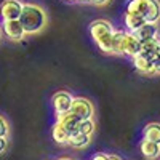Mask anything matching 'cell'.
I'll return each mask as SVG.
<instances>
[{
  "label": "cell",
  "mask_w": 160,
  "mask_h": 160,
  "mask_svg": "<svg viewBox=\"0 0 160 160\" xmlns=\"http://www.w3.org/2000/svg\"><path fill=\"white\" fill-rule=\"evenodd\" d=\"M18 19L22 26L26 35L40 32L47 24V15L43 8H40L38 5H34V3H22V10Z\"/></svg>",
  "instance_id": "6da1fadb"
},
{
  "label": "cell",
  "mask_w": 160,
  "mask_h": 160,
  "mask_svg": "<svg viewBox=\"0 0 160 160\" xmlns=\"http://www.w3.org/2000/svg\"><path fill=\"white\" fill-rule=\"evenodd\" d=\"M112 32H114L112 24L106 19H96L90 24V35L96 42L98 48L104 53H111Z\"/></svg>",
  "instance_id": "7a4b0ae2"
},
{
  "label": "cell",
  "mask_w": 160,
  "mask_h": 160,
  "mask_svg": "<svg viewBox=\"0 0 160 160\" xmlns=\"http://www.w3.org/2000/svg\"><path fill=\"white\" fill-rule=\"evenodd\" d=\"M69 112L75 115L78 120L93 118V104L85 98H72V104Z\"/></svg>",
  "instance_id": "3957f363"
},
{
  "label": "cell",
  "mask_w": 160,
  "mask_h": 160,
  "mask_svg": "<svg viewBox=\"0 0 160 160\" xmlns=\"http://www.w3.org/2000/svg\"><path fill=\"white\" fill-rule=\"evenodd\" d=\"M22 10V3L19 0H3L0 3V16L2 21H10V19H18Z\"/></svg>",
  "instance_id": "277c9868"
},
{
  "label": "cell",
  "mask_w": 160,
  "mask_h": 160,
  "mask_svg": "<svg viewBox=\"0 0 160 160\" xmlns=\"http://www.w3.org/2000/svg\"><path fill=\"white\" fill-rule=\"evenodd\" d=\"M2 34H5L10 40L19 42L26 37V32L22 29V26L19 22V19H10V21H2Z\"/></svg>",
  "instance_id": "5b68a950"
},
{
  "label": "cell",
  "mask_w": 160,
  "mask_h": 160,
  "mask_svg": "<svg viewBox=\"0 0 160 160\" xmlns=\"http://www.w3.org/2000/svg\"><path fill=\"white\" fill-rule=\"evenodd\" d=\"M72 95L68 91H58L53 95V109H55L56 115H61V114H66V112H69L71 109V104H72Z\"/></svg>",
  "instance_id": "8992f818"
},
{
  "label": "cell",
  "mask_w": 160,
  "mask_h": 160,
  "mask_svg": "<svg viewBox=\"0 0 160 160\" xmlns=\"http://www.w3.org/2000/svg\"><path fill=\"white\" fill-rule=\"evenodd\" d=\"M141 50V42L139 38L133 32H125L123 34V42H122V55H127L130 58L136 56Z\"/></svg>",
  "instance_id": "52a82bcc"
},
{
  "label": "cell",
  "mask_w": 160,
  "mask_h": 160,
  "mask_svg": "<svg viewBox=\"0 0 160 160\" xmlns=\"http://www.w3.org/2000/svg\"><path fill=\"white\" fill-rule=\"evenodd\" d=\"M133 34L139 38V42H146V40L158 37V26L155 22H144L141 28L136 29Z\"/></svg>",
  "instance_id": "ba28073f"
},
{
  "label": "cell",
  "mask_w": 160,
  "mask_h": 160,
  "mask_svg": "<svg viewBox=\"0 0 160 160\" xmlns=\"http://www.w3.org/2000/svg\"><path fill=\"white\" fill-rule=\"evenodd\" d=\"M56 123L68 133V135H71V133L77 131V125H78V118L75 115H72L71 112H66V114H61L58 115L56 118Z\"/></svg>",
  "instance_id": "9c48e42d"
},
{
  "label": "cell",
  "mask_w": 160,
  "mask_h": 160,
  "mask_svg": "<svg viewBox=\"0 0 160 160\" xmlns=\"http://www.w3.org/2000/svg\"><path fill=\"white\" fill-rule=\"evenodd\" d=\"M158 42H160L158 37L146 40V42H141V50H139L138 55H142L146 58H149L151 61H154L158 56Z\"/></svg>",
  "instance_id": "30bf717a"
},
{
  "label": "cell",
  "mask_w": 160,
  "mask_h": 160,
  "mask_svg": "<svg viewBox=\"0 0 160 160\" xmlns=\"http://www.w3.org/2000/svg\"><path fill=\"white\" fill-rule=\"evenodd\" d=\"M146 22H158L160 19V2L158 0H148V7L142 15Z\"/></svg>",
  "instance_id": "8fae6325"
},
{
  "label": "cell",
  "mask_w": 160,
  "mask_h": 160,
  "mask_svg": "<svg viewBox=\"0 0 160 160\" xmlns=\"http://www.w3.org/2000/svg\"><path fill=\"white\" fill-rule=\"evenodd\" d=\"M90 141H91V136H87L80 131H74L68 138V146H71L74 149H85L90 144Z\"/></svg>",
  "instance_id": "7c38bea8"
},
{
  "label": "cell",
  "mask_w": 160,
  "mask_h": 160,
  "mask_svg": "<svg viewBox=\"0 0 160 160\" xmlns=\"http://www.w3.org/2000/svg\"><path fill=\"white\" fill-rule=\"evenodd\" d=\"M141 154L149 160L158 158L160 157V144L148 141V139H142L141 141Z\"/></svg>",
  "instance_id": "4fadbf2b"
},
{
  "label": "cell",
  "mask_w": 160,
  "mask_h": 160,
  "mask_svg": "<svg viewBox=\"0 0 160 160\" xmlns=\"http://www.w3.org/2000/svg\"><path fill=\"white\" fill-rule=\"evenodd\" d=\"M123 22H125V26H127V31H128V32H135L136 29L141 28L146 21H144V18H142L141 15H135V13H125Z\"/></svg>",
  "instance_id": "5bb4252c"
},
{
  "label": "cell",
  "mask_w": 160,
  "mask_h": 160,
  "mask_svg": "<svg viewBox=\"0 0 160 160\" xmlns=\"http://www.w3.org/2000/svg\"><path fill=\"white\" fill-rule=\"evenodd\" d=\"M142 138L148 139V141H152V142H157L160 144V123H148L144 127V131H142Z\"/></svg>",
  "instance_id": "9a60e30c"
},
{
  "label": "cell",
  "mask_w": 160,
  "mask_h": 160,
  "mask_svg": "<svg viewBox=\"0 0 160 160\" xmlns=\"http://www.w3.org/2000/svg\"><path fill=\"white\" fill-rule=\"evenodd\" d=\"M133 64L135 68L141 72V74H154V69H152V61L149 58H146L142 55H136L133 56Z\"/></svg>",
  "instance_id": "2e32d148"
},
{
  "label": "cell",
  "mask_w": 160,
  "mask_h": 160,
  "mask_svg": "<svg viewBox=\"0 0 160 160\" xmlns=\"http://www.w3.org/2000/svg\"><path fill=\"white\" fill-rule=\"evenodd\" d=\"M125 31H115L112 32V42H111V53L112 55H122V42H123Z\"/></svg>",
  "instance_id": "e0dca14e"
},
{
  "label": "cell",
  "mask_w": 160,
  "mask_h": 160,
  "mask_svg": "<svg viewBox=\"0 0 160 160\" xmlns=\"http://www.w3.org/2000/svg\"><path fill=\"white\" fill-rule=\"evenodd\" d=\"M146 7H148V0H130L128 7H127V13H135V15H144Z\"/></svg>",
  "instance_id": "ac0fdd59"
},
{
  "label": "cell",
  "mask_w": 160,
  "mask_h": 160,
  "mask_svg": "<svg viewBox=\"0 0 160 160\" xmlns=\"http://www.w3.org/2000/svg\"><path fill=\"white\" fill-rule=\"evenodd\" d=\"M51 138H53V141H56L58 144H68L69 135L58 123H55V125H53V128H51Z\"/></svg>",
  "instance_id": "d6986e66"
},
{
  "label": "cell",
  "mask_w": 160,
  "mask_h": 160,
  "mask_svg": "<svg viewBox=\"0 0 160 160\" xmlns=\"http://www.w3.org/2000/svg\"><path fill=\"white\" fill-rule=\"evenodd\" d=\"M95 122L93 118H85V120H78V125H77V131L83 133L87 136H91L93 131H95Z\"/></svg>",
  "instance_id": "ffe728a7"
},
{
  "label": "cell",
  "mask_w": 160,
  "mask_h": 160,
  "mask_svg": "<svg viewBox=\"0 0 160 160\" xmlns=\"http://www.w3.org/2000/svg\"><path fill=\"white\" fill-rule=\"evenodd\" d=\"M0 136L2 138L8 136V123H7V120L2 115H0Z\"/></svg>",
  "instance_id": "44dd1931"
},
{
  "label": "cell",
  "mask_w": 160,
  "mask_h": 160,
  "mask_svg": "<svg viewBox=\"0 0 160 160\" xmlns=\"http://www.w3.org/2000/svg\"><path fill=\"white\" fill-rule=\"evenodd\" d=\"M152 69H154V74H160V55L152 61Z\"/></svg>",
  "instance_id": "7402d4cb"
},
{
  "label": "cell",
  "mask_w": 160,
  "mask_h": 160,
  "mask_svg": "<svg viewBox=\"0 0 160 160\" xmlns=\"http://www.w3.org/2000/svg\"><path fill=\"white\" fill-rule=\"evenodd\" d=\"M109 158V154H104V152H98L91 157V160H108Z\"/></svg>",
  "instance_id": "603a6c76"
},
{
  "label": "cell",
  "mask_w": 160,
  "mask_h": 160,
  "mask_svg": "<svg viewBox=\"0 0 160 160\" xmlns=\"http://www.w3.org/2000/svg\"><path fill=\"white\" fill-rule=\"evenodd\" d=\"M5 149H7V138L0 136V154H3Z\"/></svg>",
  "instance_id": "cb8c5ba5"
},
{
  "label": "cell",
  "mask_w": 160,
  "mask_h": 160,
  "mask_svg": "<svg viewBox=\"0 0 160 160\" xmlns=\"http://www.w3.org/2000/svg\"><path fill=\"white\" fill-rule=\"evenodd\" d=\"M90 2H91V3H95V5H99V7H101V5H106V3L109 2V0H90Z\"/></svg>",
  "instance_id": "d4e9b609"
},
{
  "label": "cell",
  "mask_w": 160,
  "mask_h": 160,
  "mask_svg": "<svg viewBox=\"0 0 160 160\" xmlns=\"http://www.w3.org/2000/svg\"><path fill=\"white\" fill-rule=\"evenodd\" d=\"M108 160H122L120 157H117V155H109V158Z\"/></svg>",
  "instance_id": "484cf974"
},
{
  "label": "cell",
  "mask_w": 160,
  "mask_h": 160,
  "mask_svg": "<svg viewBox=\"0 0 160 160\" xmlns=\"http://www.w3.org/2000/svg\"><path fill=\"white\" fill-rule=\"evenodd\" d=\"M58 160H71L69 157H61V158H58Z\"/></svg>",
  "instance_id": "4316f807"
},
{
  "label": "cell",
  "mask_w": 160,
  "mask_h": 160,
  "mask_svg": "<svg viewBox=\"0 0 160 160\" xmlns=\"http://www.w3.org/2000/svg\"><path fill=\"white\" fill-rule=\"evenodd\" d=\"M2 35H3V34H2V28H0V38H2Z\"/></svg>",
  "instance_id": "83f0119b"
},
{
  "label": "cell",
  "mask_w": 160,
  "mask_h": 160,
  "mask_svg": "<svg viewBox=\"0 0 160 160\" xmlns=\"http://www.w3.org/2000/svg\"><path fill=\"white\" fill-rule=\"evenodd\" d=\"M158 55H160V42H158Z\"/></svg>",
  "instance_id": "f1b7e54d"
},
{
  "label": "cell",
  "mask_w": 160,
  "mask_h": 160,
  "mask_svg": "<svg viewBox=\"0 0 160 160\" xmlns=\"http://www.w3.org/2000/svg\"><path fill=\"white\" fill-rule=\"evenodd\" d=\"M80 2H90V0H80Z\"/></svg>",
  "instance_id": "f546056e"
},
{
  "label": "cell",
  "mask_w": 160,
  "mask_h": 160,
  "mask_svg": "<svg viewBox=\"0 0 160 160\" xmlns=\"http://www.w3.org/2000/svg\"><path fill=\"white\" fill-rule=\"evenodd\" d=\"M69 2H75V0H69Z\"/></svg>",
  "instance_id": "4dcf8cb0"
}]
</instances>
